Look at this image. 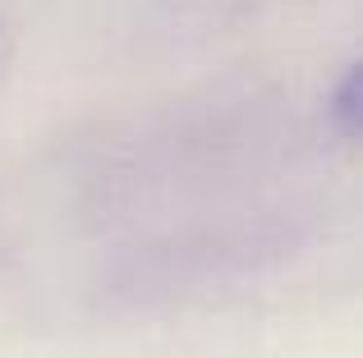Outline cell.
I'll return each mask as SVG.
<instances>
[{
  "label": "cell",
  "mask_w": 363,
  "mask_h": 358,
  "mask_svg": "<svg viewBox=\"0 0 363 358\" xmlns=\"http://www.w3.org/2000/svg\"><path fill=\"white\" fill-rule=\"evenodd\" d=\"M331 120H336L340 134L363 138V60H354L340 83L331 88Z\"/></svg>",
  "instance_id": "1"
}]
</instances>
